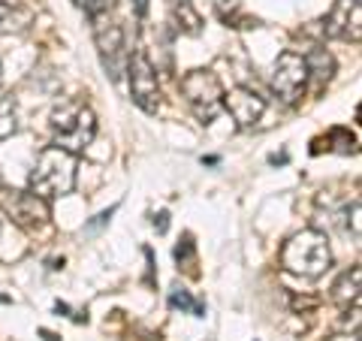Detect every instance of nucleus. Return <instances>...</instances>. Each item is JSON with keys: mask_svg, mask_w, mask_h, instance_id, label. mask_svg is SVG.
I'll use <instances>...</instances> for the list:
<instances>
[{"mask_svg": "<svg viewBox=\"0 0 362 341\" xmlns=\"http://www.w3.org/2000/svg\"><path fill=\"white\" fill-rule=\"evenodd\" d=\"M76 169H78L76 154L58 149V145H49V149L40 151L37 166L30 173V190L45 202L66 197L76 187Z\"/></svg>", "mask_w": 362, "mask_h": 341, "instance_id": "nucleus-1", "label": "nucleus"}, {"mask_svg": "<svg viewBox=\"0 0 362 341\" xmlns=\"http://www.w3.org/2000/svg\"><path fill=\"white\" fill-rule=\"evenodd\" d=\"M281 263L287 272L302 278H320L326 269L332 266V251H329V238L320 230H302L290 238L281 251Z\"/></svg>", "mask_w": 362, "mask_h": 341, "instance_id": "nucleus-2", "label": "nucleus"}, {"mask_svg": "<svg viewBox=\"0 0 362 341\" xmlns=\"http://www.w3.org/2000/svg\"><path fill=\"white\" fill-rule=\"evenodd\" d=\"M52 133L54 145L70 154H82L97 136V118L85 103H61L52 112Z\"/></svg>", "mask_w": 362, "mask_h": 341, "instance_id": "nucleus-3", "label": "nucleus"}, {"mask_svg": "<svg viewBox=\"0 0 362 341\" xmlns=\"http://www.w3.org/2000/svg\"><path fill=\"white\" fill-rule=\"evenodd\" d=\"M181 94H185L190 112H194L202 124H211L223 109L221 79L211 70H190L185 79H181Z\"/></svg>", "mask_w": 362, "mask_h": 341, "instance_id": "nucleus-4", "label": "nucleus"}, {"mask_svg": "<svg viewBox=\"0 0 362 341\" xmlns=\"http://www.w3.org/2000/svg\"><path fill=\"white\" fill-rule=\"evenodd\" d=\"M305 85H308V67H305V58L299 52H284L278 54L275 67H272L269 76V88L281 103H299V97L305 94Z\"/></svg>", "mask_w": 362, "mask_h": 341, "instance_id": "nucleus-5", "label": "nucleus"}, {"mask_svg": "<svg viewBox=\"0 0 362 341\" xmlns=\"http://www.w3.org/2000/svg\"><path fill=\"white\" fill-rule=\"evenodd\" d=\"M94 21V42L103 61V70L112 82H121V76L127 73V52H124V30L115 21H106V13L90 18Z\"/></svg>", "mask_w": 362, "mask_h": 341, "instance_id": "nucleus-6", "label": "nucleus"}, {"mask_svg": "<svg viewBox=\"0 0 362 341\" xmlns=\"http://www.w3.org/2000/svg\"><path fill=\"white\" fill-rule=\"evenodd\" d=\"M127 73H130V97L142 112L154 115L160 109V85H157V70L148 61L145 52H136L127 58Z\"/></svg>", "mask_w": 362, "mask_h": 341, "instance_id": "nucleus-7", "label": "nucleus"}, {"mask_svg": "<svg viewBox=\"0 0 362 341\" xmlns=\"http://www.w3.org/2000/svg\"><path fill=\"white\" fill-rule=\"evenodd\" d=\"M362 9L359 0H335V6L329 9V16L323 18V33L332 40H354L359 42L362 37Z\"/></svg>", "mask_w": 362, "mask_h": 341, "instance_id": "nucleus-8", "label": "nucleus"}, {"mask_svg": "<svg viewBox=\"0 0 362 341\" xmlns=\"http://www.w3.org/2000/svg\"><path fill=\"white\" fill-rule=\"evenodd\" d=\"M223 109L233 115L235 121V127H254V124L263 118V112H266V100L257 94L254 88H233L230 94H223Z\"/></svg>", "mask_w": 362, "mask_h": 341, "instance_id": "nucleus-9", "label": "nucleus"}, {"mask_svg": "<svg viewBox=\"0 0 362 341\" xmlns=\"http://www.w3.org/2000/svg\"><path fill=\"white\" fill-rule=\"evenodd\" d=\"M6 209L16 218V224L28 226V230H40L49 224V202L33 190H16L13 197H6Z\"/></svg>", "mask_w": 362, "mask_h": 341, "instance_id": "nucleus-10", "label": "nucleus"}, {"mask_svg": "<svg viewBox=\"0 0 362 341\" xmlns=\"http://www.w3.org/2000/svg\"><path fill=\"white\" fill-rule=\"evenodd\" d=\"M305 58V67H308V82L314 79L317 85L329 82L332 73H335V58L326 49H311L308 54H302Z\"/></svg>", "mask_w": 362, "mask_h": 341, "instance_id": "nucleus-11", "label": "nucleus"}, {"mask_svg": "<svg viewBox=\"0 0 362 341\" xmlns=\"http://www.w3.org/2000/svg\"><path fill=\"white\" fill-rule=\"evenodd\" d=\"M169 9H173V25L181 33H190V37H197V33L202 30V18H199V13L194 9L190 0H173Z\"/></svg>", "mask_w": 362, "mask_h": 341, "instance_id": "nucleus-12", "label": "nucleus"}, {"mask_svg": "<svg viewBox=\"0 0 362 341\" xmlns=\"http://www.w3.org/2000/svg\"><path fill=\"white\" fill-rule=\"evenodd\" d=\"M359 278H362L359 266L347 269L344 275L335 281V287H332V299H335L338 305H350V302H356V299H359Z\"/></svg>", "mask_w": 362, "mask_h": 341, "instance_id": "nucleus-13", "label": "nucleus"}, {"mask_svg": "<svg viewBox=\"0 0 362 341\" xmlns=\"http://www.w3.org/2000/svg\"><path fill=\"white\" fill-rule=\"evenodd\" d=\"M169 305L178 311H185V314H194V317H206V305H202L199 299H194L187 290H181L175 287L173 293H169Z\"/></svg>", "mask_w": 362, "mask_h": 341, "instance_id": "nucleus-14", "label": "nucleus"}, {"mask_svg": "<svg viewBox=\"0 0 362 341\" xmlns=\"http://www.w3.org/2000/svg\"><path fill=\"white\" fill-rule=\"evenodd\" d=\"M214 6H218L221 21H226V25H233V28H239V21H245V28H254V25H257V21H251V18L242 16L239 0H214Z\"/></svg>", "mask_w": 362, "mask_h": 341, "instance_id": "nucleus-15", "label": "nucleus"}, {"mask_svg": "<svg viewBox=\"0 0 362 341\" xmlns=\"http://www.w3.org/2000/svg\"><path fill=\"white\" fill-rule=\"evenodd\" d=\"M16 133V103L13 97H0V142Z\"/></svg>", "mask_w": 362, "mask_h": 341, "instance_id": "nucleus-16", "label": "nucleus"}, {"mask_svg": "<svg viewBox=\"0 0 362 341\" xmlns=\"http://www.w3.org/2000/svg\"><path fill=\"white\" fill-rule=\"evenodd\" d=\"M175 260H178V266H194L197 260H194V238L185 236L181 238V245L175 248Z\"/></svg>", "mask_w": 362, "mask_h": 341, "instance_id": "nucleus-17", "label": "nucleus"}, {"mask_svg": "<svg viewBox=\"0 0 362 341\" xmlns=\"http://www.w3.org/2000/svg\"><path fill=\"white\" fill-rule=\"evenodd\" d=\"M115 212H118V206H112L109 212H100V214H97V218H94V221H90V224H88V230H90V233H94V230H97V226H103V224H109V221H112V214H115Z\"/></svg>", "mask_w": 362, "mask_h": 341, "instance_id": "nucleus-18", "label": "nucleus"}, {"mask_svg": "<svg viewBox=\"0 0 362 341\" xmlns=\"http://www.w3.org/2000/svg\"><path fill=\"white\" fill-rule=\"evenodd\" d=\"M154 226H157V233H166L169 230V212L154 214Z\"/></svg>", "mask_w": 362, "mask_h": 341, "instance_id": "nucleus-19", "label": "nucleus"}, {"mask_svg": "<svg viewBox=\"0 0 362 341\" xmlns=\"http://www.w3.org/2000/svg\"><path fill=\"white\" fill-rule=\"evenodd\" d=\"M130 4H133V13L139 16V18L145 16V9H148V0H130Z\"/></svg>", "mask_w": 362, "mask_h": 341, "instance_id": "nucleus-20", "label": "nucleus"}]
</instances>
